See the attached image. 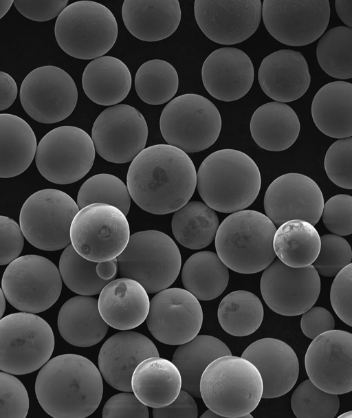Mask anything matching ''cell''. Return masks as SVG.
<instances>
[{
	"label": "cell",
	"instance_id": "obj_1",
	"mask_svg": "<svg viewBox=\"0 0 352 418\" xmlns=\"http://www.w3.org/2000/svg\"><path fill=\"white\" fill-rule=\"evenodd\" d=\"M131 197L154 214L173 212L192 196L197 173L190 157L169 144L144 148L131 162L126 176Z\"/></svg>",
	"mask_w": 352,
	"mask_h": 418
},
{
	"label": "cell",
	"instance_id": "obj_2",
	"mask_svg": "<svg viewBox=\"0 0 352 418\" xmlns=\"http://www.w3.org/2000/svg\"><path fill=\"white\" fill-rule=\"evenodd\" d=\"M39 404L54 418H84L98 407L103 394L102 375L88 358L63 354L48 360L35 382Z\"/></svg>",
	"mask_w": 352,
	"mask_h": 418
},
{
	"label": "cell",
	"instance_id": "obj_3",
	"mask_svg": "<svg viewBox=\"0 0 352 418\" xmlns=\"http://www.w3.org/2000/svg\"><path fill=\"white\" fill-rule=\"evenodd\" d=\"M261 184L259 169L245 153L232 148L218 150L204 160L197 173V187L205 204L223 213L250 206Z\"/></svg>",
	"mask_w": 352,
	"mask_h": 418
},
{
	"label": "cell",
	"instance_id": "obj_4",
	"mask_svg": "<svg viewBox=\"0 0 352 418\" xmlns=\"http://www.w3.org/2000/svg\"><path fill=\"white\" fill-rule=\"evenodd\" d=\"M263 381L256 366L239 356H221L203 372L199 392L206 406L223 417H242L258 405Z\"/></svg>",
	"mask_w": 352,
	"mask_h": 418
},
{
	"label": "cell",
	"instance_id": "obj_5",
	"mask_svg": "<svg viewBox=\"0 0 352 418\" xmlns=\"http://www.w3.org/2000/svg\"><path fill=\"white\" fill-rule=\"evenodd\" d=\"M276 230L263 213L242 210L219 226L215 248L221 261L232 270L245 274L265 270L275 259L273 239Z\"/></svg>",
	"mask_w": 352,
	"mask_h": 418
},
{
	"label": "cell",
	"instance_id": "obj_6",
	"mask_svg": "<svg viewBox=\"0 0 352 418\" xmlns=\"http://www.w3.org/2000/svg\"><path fill=\"white\" fill-rule=\"evenodd\" d=\"M118 34V23L111 11L92 1L67 6L54 26L60 47L68 55L82 60L103 56L114 45Z\"/></svg>",
	"mask_w": 352,
	"mask_h": 418
},
{
	"label": "cell",
	"instance_id": "obj_7",
	"mask_svg": "<svg viewBox=\"0 0 352 418\" xmlns=\"http://www.w3.org/2000/svg\"><path fill=\"white\" fill-rule=\"evenodd\" d=\"M120 275L138 282L147 293L170 286L180 272L179 248L167 234L157 230L138 232L117 257Z\"/></svg>",
	"mask_w": 352,
	"mask_h": 418
},
{
	"label": "cell",
	"instance_id": "obj_8",
	"mask_svg": "<svg viewBox=\"0 0 352 418\" xmlns=\"http://www.w3.org/2000/svg\"><path fill=\"white\" fill-rule=\"evenodd\" d=\"M54 336L41 317L28 312L0 319V370L25 375L41 368L54 349Z\"/></svg>",
	"mask_w": 352,
	"mask_h": 418
},
{
	"label": "cell",
	"instance_id": "obj_9",
	"mask_svg": "<svg viewBox=\"0 0 352 418\" xmlns=\"http://www.w3.org/2000/svg\"><path fill=\"white\" fill-rule=\"evenodd\" d=\"M161 133L168 144L185 153H196L211 146L221 129L217 107L206 97L185 94L172 99L160 119Z\"/></svg>",
	"mask_w": 352,
	"mask_h": 418
},
{
	"label": "cell",
	"instance_id": "obj_10",
	"mask_svg": "<svg viewBox=\"0 0 352 418\" xmlns=\"http://www.w3.org/2000/svg\"><path fill=\"white\" fill-rule=\"evenodd\" d=\"M79 211L74 200L57 189H43L30 195L19 216L23 236L35 248L56 251L70 244V227Z\"/></svg>",
	"mask_w": 352,
	"mask_h": 418
},
{
	"label": "cell",
	"instance_id": "obj_11",
	"mask_svg": "<svg viewBox=\"0 0 352 418\" xmlns=\"http://www.w3.org/2000/svg\"><path fill=\"white\" fill-rule=\"evenodd\" d=\"M130 228L117 208L92 204L81 208L70 227V241L83 258L99 263L117 258L126 248Z\"/></svg>",
	"mask_w": 352,
	"mask_h": 418
},
{
	"label": "cell",
	"instance_id": "obj_12",
	"mask_svg": "<svg viewBox=\"0 0 352 418\" xmlns=\"http://www.w3.org/2000/svg\"><path fill=\"white\" fill-rule=\"evenodd\" d=\"M1 287L8 302L16 309L37 314L50 308L58 299L62 278L49 259L28 254L16 258L3 272Z\"/></svg>",
	"mask_w": 352,
	"mask_h": 418
},
{
	"label": "cell",
	"instance_id": "obj_13",
	"mask_svg": "<svg viewBox=\"0 0 352 418\" xmlns=\"http://www.w3.org/2000/svg\"><path fill=\"white\" fill-rule=\"evenodd\" d=\"M95 147L89 135L74 126H61L46 133L36 146L35 162L48 181L68 184L82 179L91 168Z\"/></svg>",
	"mask_w": 352,
	"mask_h": 418
},
{
	"label": "cell",
	"instance_id": "obj_14",
	"mask_svg": "<svg viewBox=\"0 0 352 418\" xmlns=\"http://www.w3.org/2000/svg\"><path fill=\"white\" fill-rule=\"evenodd\" d=\"M25 111L34 120L45 124L60 122L72 114L78 100L73 78L53 65L37 67L23 79L19 91Z\"/></svg>",
	"mask_w": 352,
	"mask_h": 418
},
{
	"label": "cell",
	"instance_id": "obj_15",
	"mask_svg": "<svg viewBox=\"0 0 352 418\" xmlns=\"http://www.w3.org/2000/svg\"><path fill=\"white\" fill-rule=\"evenodd\" d=\"M261 17L270 34L289 46L309 45L326 30L330 19L328 0H264Z\"/></svg>",
	"mask_w": 352,
	"mask_h": 418
},
{
	"label": "cell",
	"instance_id": "obj_16",
	"mask_svg": "<svg viewBox=\"0 0 352 418\" xmlns=\"http://www.w3.org/2000/svg\"><path fill=\"white\" fill-rule=\"evenodd\" d=\"M147 138L144 117L126 104L113 105L102 111L91 130V140L98 154L117 164L132 161L144 148Z\"/></svg>",
	"mask_w": 352,
	"mask_h": 418
},
{
	"label": "cell",
	"instance_id": "obj_17",
	"mask_svg": "<svg viewBox=\"0 0 352 418\" xmlns=\"http://www.w3.org/2000/svg\"><path fill=\"white\" fill-rule=\"evenodd\" d=\"M260 287L263 300L272 311L294 316L302 314L316 303L320 278L312 265L292 267L278 258L265 269Z\"/></svg>",
	"mask_w": 352,
	"mask_h": 418
},
{
	"label": "cell",
	"instance_id": "obj_18",
	"mask_svg": "<svg viewBox=\"0 0 352 418\" xmlns=\"http://www.w3.org/2000/svg\"><path fill=\"white\" fill-rule=\"evenodd\" d=\"M146 324L160 342L180 345L194 338L203 322V311L191 293L182 288H166L151 299Z\"/></svg>",
	"mask_w": 352,
	"mask_h": 418
},
{
	"label": "cell",
	"instance_id": "obj_19",
	"mask_svg": "<svg viewBox=\"0 0 352 418\" xmlns=\"http://www.w3.org/2000/svg\"><path fill=\"white\" fill-rule=\"evenodd\" d=\"M309 380L333 394L352 390V334L332 329L313 339L305 358Z\"/></svg>",
	"mask_w": 352,
	"mask_h": 418
},
{
	"label": "cell",
	"instance_id": "obj_20",
	"mask_svg": "<svg viewBox=\"0 0 352 418\" xmlns=\"http://www.w3.org/2000/svg\"><path fill=\"white\" fill-rule=\"evenodd\" d=\"M261 12L260 0L194 3L198 26L210 40L221 45L237 44L250 38L259 25Z\"/></svg>",
	"mask_w": 352,
	"mask_h": 418
},
{
	"label": "cell",
	"instance_id": "obj_21",
	"mask_svg": "<svg viewBox=\"0 0 352 418\" xmlns=\"http://www.w3.org/2000/svg\"><path fill=\"white\" fill-rule=\"evenodd\" d=\"M266 216L275 226L292 219L316 224L320 220L324 198L318 184L300 173H287L275 179L264 197Z\"/></svg>",
	"mask_w": 352,
	"mask_h": 418
},
{
	"label": "cell",
	"instance_id": "obj_22",
	"mask_svg": "<svg viewBox=\"0 0 352 418\" xmlns=\"http://www.w3.org/2000/svg\"><path fill=\"white\" fill-rule=\"evenodd\" d=\"M201 78L206 91L223 102L237 100L252 86L254 70L251 59L235 47H221L213 51L204 60Z\"/></svg>",
	"mask_w": 352,
	"mask_h": 418
},
{
	"label": "cell",
	"instance_id": "obj_23",
	"mask_svg": "<svg viewBox=\"0 0 352 418\" xmlns=\"http://www.w3.org/2000/svg\"><path fill=\"white\" fill-rule=\"evenodd\" d=\"M160 356L155 344L142 333L124 331L109 338L98 355V367L113 388L132 391L131 377L138 365L146 358Z\"/></svg>",
	"mask_w": 352,
	"mask_h": 418
},
{
	"label": "cell",
	"instance_id": "obj_24",
	"mask_svg": "<svg viewBox=\"0 0 352 418\" xmlns=\"http://www.w3.org/2000/svg\"><path fill=\"white\" fill-rule=\"evenodd\" d=\"M242 358L258 369L263 381V398H275L287 393L295 385L299 363L293 349L276 338H265L250 344Z\"/></svg>",
	"mask_w": 352,
	"mask_h": 418
},
{
	"label": "cell",
	"instance_id": "obj_25",
	"mask_svg": "<svg viewBox=\"0 0 352 418\" xmlns=\"http://www.w3.org/2000/svg\"><path fill=\"white\" fill-rule=\"evenodd\" d=\"M258 80L267 96L285 103L296 100L306 93L311 76L304 56L299 52L283 49L263 58Z\"/></svg>",
	"mask_w": 352,
	"mask_h": 418
},
{
	"label": "cell",
	"instance_id": "obj_26",
	"mask_svg": "<svg viewBox=\"0 0 352 418\" xmlns=\"http://www.w3.org/2000/svg\"><path fill=\"white\" fill-rule=\"evenodd\" d=\"M99 312L109 326L118 330L134 329L146 320L150 300L136 280L120 278L109 282L98 300Z\"/></svg>",
	"mask_w": 352,
	"mask_h": 418
},
{
	"label": "cell",
	"instance_id": "obj_27",
	"mask_svg": "<svg viewBox=\"0 0 352 418\" xmlns=\"http://www.w3.org/2000/svg\"><path fill=\"white\" fill-rule=\"evenodd\" d=\"M122 16L133 36L153 42L165 39L175 32L182 12L177 0H125Z\"/></svg>",
	"mask_w": 352,
	"mask_h": 418
},
{
	"label": "cell",
	"instance_id": "obj_28",
	"mask_svg": "<svg viewBox=\"0 0 352 418\" xmlns=\"http://www.w3.org/2000/svg\"><path fill=\"white\" fill-rule=\"evenodd\" d=\"M133 393L146 406L160 408L170 404L182 389V377L170 361L153 356L141 362L131 377Z\"/></svg>",
	"mask_w": 352,
	"mask_h": 418
},
{
	"label": "cell",
	"instance_id": "obj_29",
	"mask_svg": "<svg viewBox=\"0 0 352 418\" xmlns=\"http://www.w3.org/2000/svg\"><path fill=\"white\" fill-rule=\"evenodd\" d=\"M57 324L62 338L78 347L98 344L109 329L99 312L98 300L83 295L72 297L63 305Z\"/></svg>",
	"mask_w": 352,
	"mask_h": 418
},
{
	"label": "cell",
	"instance_id": "obj_30",
	"mask_svg": "<svg viewBox=\"0 0 352 418\" xmlns=\"http://www.w3.org/2000/svg\"><path fill=\"white\" fill-rule=\"evenodd\" d=\"M311 116L317 128L333 138L352 136V84L338 80L322 86L311 103Z\"/></svg>",
	"mask_w": 352,
	"mask_h": 418
},
{
	"label": "cell",
	"instance_id": "obj_31",
	"mask_svg": "<svg viewBox=\"0 0 352 418\" xmlns=\"http://www.w3.org/2000/svg\"><path fill=\"white\" fill-rule=\"evenodd\" d=\"M300 126L294 109L285 103L276 101L257 108L250 124L253 140L261 148L270 151L289 148L298 137Z\"/></svg>",
	"mask_w": 352,
	"mask_h": 418
},
{
	"label": "cell",
	"instance_id": "obj_32",
	"mask_svg": "<svg viewBox=\"0 0 352 418\" xmlns=\"http://www.w3.org/2000/svg\"><path fill=\"white\" fill-rule=\"evenodd\" d=\"M129 69L121 60L103 56L91 60L82 76L86 96L99 105H116L129 94L131 87Z\"/></svg>",
	"mask_w": 352,
	"mask_h": 418
},
{
	"label": "cell",
	"instance_id": "obj_33",
	"mask_svg": "<svg viewBox=\"0 0 352 418\" xmlns=\"http://www.w3.org/2000/svg\"><path fill=\"white\" fill-rule=\"evenodd\" d=\"M36 138L30 124L10 113H0V177L23 173L36 153Z\"/></svg>",
	"mask_w": 352,
	"mask_h": 418
},
{
	"label": "cell",
	"instance_id": "obj_34",
	"mask_svg": "<svg viewBox=\"0 0 352 418\" xmlns=\"http://www.w3.org/2000/svg\"><path fill=\"white\" fill-rule=\"evenodd\" d=\"M227 355H232L227 345L211 336L197 335L180 344L173 354L172 362L180 373L182 389L200 398L199 382L203 372L213 360Z\"/></svg>",
	"mask_w": 352,
	"mask_h": 418
},
{
	"label": "cell",
	"instance_id": "obj_35",
	"mask_svg": "<svg viewBox=\"0 0 352 418\" xmlns=\"http://www.w3.org/2000/svg\"><path fill=\"white\" fill-rule=\"evenodd\" d=\"M320 236L314 225L301 219L282 223L276 230L273 248L276 256L292 267L311 265L318 255Z\"/></svg>",
	"mask_w": 352,
	"mask_h": 418
},
{
	"label": "cell",
	"instance_id": "obj_36",
	"mask_svg": "<svg viewBox=\"0 0 352 418\" xmlns=\"http://www.w3.org/2000/svg\"><path fill=\"white\" fill-rule=\"evenodd\" d=\"M182 280L186 290L197 299L210 300L219 296L227 287L228 267L217 254L210 251L199 252L185 262Z\"/></svg>",
	"mask_w": 352,
	"mask_h": 418
},
{
	"label": "cell",
	"instance_id": "obj_37",
	"mask_svg": "<svg viewBox=\"0 0 352 418\" xmlns=\"http://www.w3.org/2000/svg\"><path fill=\"white\" fill-rule=\"evenodd\" d=\"M219 226L214 210L198 201H188L175 211L171 223L176 240L192 250L210 245L215 238Z\"/></svg>",
	"mask_w": 352,
	"mask_h": 418
},
{
	"label": "cell",
	"instance_id": "obj_38",
	"mask_svg": "<svg viewBox=\"0 0 352 418\" xmlns=\"http://www.w3.org/2000/svg\"><path fill=\"white\" fill-rule=\"evenodd\" d=\"M218 320L222 329L234 336H247L261 326L264 311L260 299L253 293L237 290L221 301Z\"/></svg>",
	"mask_w": 352,
	"mask_h": 418
},
{
	"label": "cell",
	"instance_id": "obj_39",
	"mask_svg": "<svg viewBox=\"0 0 352 418\" xmlns=\"http://www.w3.org/2000/svg\"><path fill=\"white\" fill-rule=\"evenodd\" d=\"M134 83L136 93L143 102L160 105L170 100L177 93L179 77L170 63L153 59L138 68Z\"/></svg>",
	"mask_w": 352,
	"mask_h": 418
},
{
	"label": "cell",
	"instance_id": "obj_40",
	"mask_svg": "<svg viewBox=\"0 0 352 418\" xmlns=\"http://www.w3.org/2000/svg\"><path fill=\"white\" fill-rule=\"evenodd\" d=\"M318 62L329 76L346 80L352 77V29L338 26L324 32L316 47Z\"/></svg>",
	"mask_w": 352,
	"mask_h": 418
},
{
	"label": "cell",
	"instance_id": "obj_41",
	"mask_svg": "<svg viewBox=\"0 0 352 418\" xmlns=\"http://www.w3.org/2000/svg\"><path fill=\"white\" fill-rule=\"evenodd\" d=\"M96 262L78 254L69 244L60 257L59 272L64 283L74 293L83 296L96 295L112 280L100 278L96 271Z\"/></svg>",
	"mask_w": 352,
	"mask_h": 418
},
{
	"label": "cell",
	"instance_id": "obj_42",
	"mask_svg": "<svg viewBox=\"0 0 352 418\" xmlns=\"http://www.w3.org/2000/svg\"><path fill=\"white\" fill-rule=\"evenodd\" d=\"M97 203L113 206L126 216L131 206L127 186L113 175L102 173L92 176L81 186L76 204L81 209Z\"/></svg>",
	"mask_w": 352,
	"mask_h": 418
},
{
	"label": "cell",
	"instance_id": "obj_43",
	"mask_svg": "<svg viewBox=\"0 0 352 418\" xmlns=\"http://www.w3.org/2000/svg\"><path fill=\"white\" fill-rule=\"evenodd\" d=\"M291 406L298 418H333L338 412L340 401L337 394L324 391L307 380L294 391Z\"/></svg>",
	"mask_w": 352,
	"mask_h": 418
},
{
	"label": "cell",
	"instance_id": "obj_44",
	"mask_svg": "<svg viewBox=\"0 0 352 418\" xmlns=\"http://www.w3.org/2000/svg\"><path fill=\"white\" fill-rule=\"evenodd\" d=\"M351 248L346 240L337 234H327L320 236V251L312 265L320 275L332 277L351 263Z\"/></svg>",
	"mask_w": 352,
	"mask_h": 418
},
{
	"label": "cell",
	"instance_id": "obj_45",
	"mask_svg": "<svg viewBox=\"0 0 352 418\" xmlns=\"http://www.w3.org/2000/svg\"><path fill=\"white\" fill-rule=\"evenodd\" d=\"M352 138L338 140L328 148L324 161L330 180L339 187L352 188Z\"/></svg>",
	"mask_w": 352,
	"mask_h": 418
},
{
	"label": "cell",
	"instance_id": "obj_46",
	"mask_svg": "<svg viewBox=\"0 0 352 418\" xmlns=\"http://www.w3.org/2000/svg\"><path fill=\"white\" fill-rule=\"evenodd\" d=\"M29 397L23 383L16 377L0 371V417L25 418Z\"/></svg>",
	"mask_w": 352,
	"mask_h": 418
},
{
	"label": "cell",
	"instance_id": "obj_47",
	"mask_svg": "<svg viewBox=\"0 0 352 418\" xmlns=\"http://www.w3.org/2000/svg\"><path fill=\"white\" fill-rule=\"evenodd\" d=\"M325 227L339 236L352 232V197L337 195L324 204L321 214Z\"/></svg>",
	"mask_w": 352,
	"mask_h": 418
},
{
	"label": "cell",
	"instance_id": "obj_48",
	"mask_svg": "<svg viewBox=\"0 0 352 418\" xmlns=\"http://www.w3.org/2000/svg\"><path fill=\"white\" fill-rule=\"evenodd\" d=\"M330 291L333 309L345 324L352 325V264L342 268L336 276Z\"/></svg>",
	"mask_w": 352,
	"mask_h": 418
},
{
	"label": "cell",
	"instance_id": "obj_49",
	"mask_svg": "<svg viewBox=\"0 0 352 418\" xmlns=\"http://www.w3.org/2000/svg\"><path fill=\"white\" fill-rule=\"evenodd\" d=\"M102 417L148 418L149 414L146 406L134 393L124 391L108 399L103 407Z\"/></svg>",
	"mask_w": 352,
	"mask_h": 418
},
{
	"label": "cell",
	"instance_id": "obj_50",
	"mask_svg": "<svg viewBox=\"0 0 352 418\" xmlns=\"http://www.w3.org/2000/svg\"><path fill=\"white\" fill-rule=\"evenodd\" d=\"M24 236L18 223L0 215V265L9 264L20 255Z\"/></svg>",
	"mask_w": 352,
	"mask_h": 418
},
{
	"label": "cell",
	"instance_id": "obj_51",
	"mask_svg": "<svg viewBox=\"0 0 352 418\" xmlns=\"http://www.w3.org/2000/svg\"><path fill=\"white\" fill-rule=\"evenodd\" d=\"M17 10L25 18L47 21L56 16L67 7L68 0L13 1Z\"/></svg>",
	"mask_w": 352,
	"mask_h": 418
},
{
	"label": "cell",
	"instance_id": "obj_52",
	"mask_svg": "<svg viewBox=\"0 0 352 418\" xmlns=\"http://www.w3.org/2000/svg\"><path fill=\"white\" fill-rule=\"evenodd\" d=\"M335 320L332 314L322 307H312L302 314L300 327L309 338L314 339L320 334L332 330Z\"/></svg>",
	"mask_w": 352,
	"mask_h": 418
},
{
	"label": "cell",
	"instance_id": "obj_53",
	"mask_svg": "<svg viewBox=\"0 0 352 418\" xmlns=\"http://www.w3.org/2000/svg\"><path fill=\"white\" fill-rule=\"evenodd\" d=\"M197 406L192 396L183 389L170 404L153 409L154 418H197Z\"/></svg>",
	"mask_w": 352,
	"mask_h": 418
},
{
	"label": "cell",
	"instance_id": "obj_54",
	"mask_svg": "<svg viewBox=\"0 0 352 418\" xmlns=\"http://www.w3.org/2000/svg\"><path fill=\"white\" fill-rule=\"evenodd\" d=\"M18 88L14 78L0 71V111L9 108L17 96Z\"/></svg>",
	"mask_w": 352,
	"mask_h": 418
},
{
	"label": "cell",
	"instance_id": "obj_55",
	"mask_svg": "<svg viewBox=\"0 0 352 418\" xmlns=\"http://www.w3.org/2000/svg\"><path fill=\"white\" fill-rule=\"evenodd\" d=\"M118 270V259L117 258L99 262L96 266V271L98 276L103 280H113Z\"/></svg>",
	"mask_w": 352,
	"mask_h": 418
},
{
	"label": "cell",
	"instance_id": "obj_56",
	"mask_svg": "<svg viewBox=\"0 0 352 418\" xmlns=\"http://www.w3.org/2000/svg\"><path fill=\"white\" fill-rule=\"evenodd\" d=\"M335 8L340 20L346 25L352 27V0H336Z\"/></svg>",
	"mask_w": 352,
	"mask_h": 418
},
{
	"label": "cell",
	"instance_id": "obj_57",
	"mask_svg": "<svg viewBox=\"0 0 352 418\" xmlns=\"http://www.w3.org/2000/svg\"><path fill=\"white\" fill-rule=\"evenodd\" d=\"M12 3V0L0 1V19L8 12Z\"/></svg>",
	"mask_w": 352,
	"mask_h": 418
},
{
	"label": "cell",
	"instance_id": "obj_58",
	"mask_svg": "<svg viewBox=\"0 0 352 418\" xmlns=\"http://www.w3.org/2000/svg\"><path fill=\"white\" fill-rule=\"evenodd\" d=\"M6 309V299L2 289L0 287V319L2 318Z\"/></svg>",
	"mask_w": 352,
	"mask_h": 418
},
{
	"label": "cell",
	"instance_id": "obj_59",
	"mask_svg": "<svg viewBox=\"0 0 352 418\" xmlns=\"http://www.w3.org/2000/svg\"><path fill=\"white\" fill-rule=\"evenodd\" d=\"M201 418H218V417H223L221 415H218L217 413L214 412V411H212V410L209 409L207 410L205 412H204L201 417Z\"/></svg>",
	"mask_w": 352,
	"mask_h": 418
},
{
	"label": "cell",
	"instance_id": "obj_60",
	"mask_svg": "<svg viewBox=\"0 0 352 418\" xmlns=\"http://www.w3.org/2000/svg\"><path fill=\"white\" fill-rule=\"evenodd\" d=\"M338 417L339 418H340V417L351 418V411L346 412L343 413L342 415H340Z\"/></svg>",
	"mask_w": 352,
	"mask_h": 418
},
{
	"label": "cell",
	"instance_id": "obj_61",
	"mask_svg": "<svg viewBox=\"0 0 352 418\" xmlns=\"http://www.w3.org/2000/svg\"><path fill=\"white\" fill-rule=\"evenodd\" d=\"M242 417H244V418H248V417L253 418V416L250 413H248V414L243 415Z\"/></svg>",
	"mask_w": 352,
	"mask_h": 418
}]
</instances>
